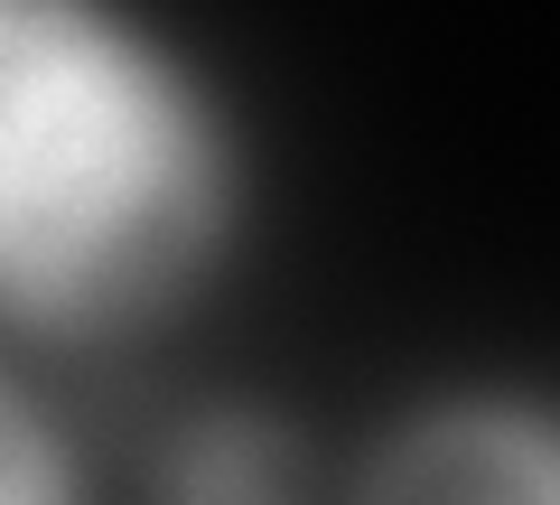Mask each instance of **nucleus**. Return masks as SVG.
Here are the masks:
<instances>
[{
  "instance_id": "3",
  "label": "nucleus",
  "mask_w": 560,
  "mask_h": 505,
  "mask_svg": "<svg viewBox=\"0 0 560 505\" xmlns=\"http://www.w3.org/2000/svg\"><path fill=\"white\" fill-rule=\"evenodd\" d=\"M178 505H290V449L271 431L215 422L178 468Z\"/></svg>"
},
{
  "instance_id": "1",
  "label": "nucleus",
  "mask_w": 560,
  "mask_h": 505,
  "mask_svg": "<svg viewBox=\"0 0 560 505\" xmlns=\"http://www.w3.org/2000/svg\"><path fill=\"white\" fill-rule=\"evenodd\" d=\"M206 141L160 66L75 10L0 20V300L140 309L206 234Z\"/></svg>"
},
{
  "instance_id": "4",
  "label": "nucleus",
  "mask_w": 560,
  "mask_h": 505,
  "mask_svg": "<svg viewBox=\"0 0 560 505\" xmlns=\"http://www.w3.org/2000/svg\"><path fill=\"white\" fill-rule=\"evenodd\" d=\"M0 505H57V468L10 403H0Z\"/></svg>"
},
{
  "instance_id": "2",
  "label": "nucleus",
  "mask_w": 560,
  "mask_h": 505,
  "mask_svg": "<svg viewBox=\"0 0 560 505\" xmlns=\"http://www.w3.org/2000/svg\"><path fill=\"white\" fill-rule=\"evenodd\" d=\"M374 505H551V459L514 422H448L401 449Z\"/></svg>"
}]
</instances>
